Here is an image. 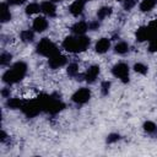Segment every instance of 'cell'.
Returning a JSON list of instances; mask_svg holds the SVG:
<instances>
[{
    "label": "cell",
    "instance_id": "6da1fadb",
    "mask_svg": "<svg viewBox=\"0 0 157 157\" xmlns=\"http://www.w3.org/2000/svg\"><path fill=\"white\" fill-rule=\"evenodd\" d=\"M28 71V65L26 61L23 60H18L13 64H11L1 75V81L2 83L7 85V86H12L16 85L18 82H21Z\"/></svg>",
    "mask_w": 157,
    "mask_h": 157
},
{
    "label": "cell",
    "instance_id": "7a4b0ae2",
    "mask_svg": "<svg viewBox=\"0 0 157 157\" xmlns=\"http://www.w3.org/2000/svg\"><path fill=\"white\" fill-rule=\"evenodd\" d=\"M91 45V38L86 34L83 36H75L70 34L65 37L61 42V47L65 52L71 54H78L86 52Z\"/></svg>",
    "mask_w": 157,
    "mask_h": 157
},
{
    "label": "cell",
    "instance_id": "3957f363",
    "mask_svg": "<svg viewBox=\"0 0 157 157\" xmlns=\"http://www.w3.org/2000/svg\"><path fill=\"white\" fill-rule=\"evenodd\" d=\"M38 98L42 102L43 112H45L48 114L55 115L65 108V103L61 101V98L55 97L54 94H42Z\"/></svg>",
    "mask_w": 157,
    "mask_h": 157
},
{
    "label": "cell",
    "instance_id": "277c9868",
    "mask_svg": "<svg viewBox=\"0 0 157 157\" xmlns=\"http://www.w3.org/2000/svg\"><path fill=\"white\" fill-rule=\"evenodd\" d=\"M36 53L43 58L49 59L50 56L55 55L59 53V48L58 45L48 37H43L42 39H39L36 44Z\"/></svg>",
    "mask_w": 157,
    "mask_h": 157
},
{
    "label": "cell",
    "instance_id": "5b68a950",
    "mask_svg": "<svg viewBox=\"0 0 157 157\" xmlns=\"http://www.w3.org/2000/svg\"><path fill=\"white\" fill-rule=\"evenodd\" d=\"M130 70L131 69H130V66H129L128 63H125V61H118V63H115L112 66L110 72L120 82L128 83L130 81Z\"/></svg>",
    "mask_w": 157,
    "mask_h": 157
},
{
    "label": "cell",
    "instance_id": "8992f818",
    "mask_svg": "<svg viewBox=\"0 0 157 157\" xmlns=\"http://www.w3.org/2000/svg\"><path fill=\"white\" fill-rule=\"evenodd\" d=\"M21 112L27 117V118H34L37 117L39 113L43 112V107H42V102L39 98H34V99H27L23 102V105L21 108Z\"/></svg>",
    "mask_w": 157,
    "mask_h": 157
},
{
    "label": "cell",
    "instance_id": "52a82bcc",
    "mask_svg": "<svg viewBox=\"0 0 157 157\" xmlns=\"http://www.w3.org/2000/svg\"><path fill=\"white\" fill-rule=\"evenodd\" d=\"M91 98H92V91L90 87H86V86L77 88L71 94V102L76 105H83L88 103Z\"/></svg>",
    "mask_w": 157,
    "mask_h": 157
},
{
    "label": "cell",
    "instance_id": "ba28073f",
    "mask_svg": "<svg viewBox=\"0 0 157 157\" xmlns=\"http://www.w3.org/2000/svg\"><path fill=\"white\" fill-rule=\"evenodd\" d=\"M67 64H69L67 56L64 55V54H61L60 52L48 59V66H49V69H52V70H59V69L66 66Z\"/></svg>",
    "mask_w": 157,
    "mask_h": 157
},
{
    "label": "cell",
    "instance_id": "9c48e42d",
    "mask_svg": "<svg viewBox=\"0 0 157 157\" xmlns=\"http://www.w3.org/2000/svg\"><path fill=\"white\" fill-rule=\"evenodd\" d=\"M99 75H101V66L98 64H92L83 72V81L88 85H92L97 81Z\"/></svg>",
    "mask_w": 157,
    "mask_h": 157
},
{
    "label": "cell",
    "instance_id": "30bf717a",
    "mask_svg": "<svg viewBox=\"0 0 157 157\" xmlns=\"http://www.w3.org/2000/svg\"><path fill=\"white\" fill-rule=\"evenodd\" d=\"M49 28L48 17L44 15H37L32 21V29L36 33H44Z\"/></svg>",
    "mask_w": 157,
    "mask_h": 157
},
{
    "label": "cell",
    "instance_id": "8fae6325",
    "mask_svg": "<svg viewBox=\"0 0 157 157\" xmlns=\"http://www.w3.org/2000/svg\"><path fill=\"white\" fill-rule=\"evenodd\" d=\"M135 38L137 42L140 43H144V42H150L151 39H153V34L148 27V25H144V26H140L136 32H135Z\"/></svg>",
    "mask_w": 157,
    "mask_h": 157
},
{
    "label": "cell",
    "instance_id": "7c38bea8",
    "mask_svg": "<svg viewBox=\"0 0 157 157\" xmlns=\"http://www.w3.org/2000/svg\"><path fill=\"white\" fill-rule=\"evenodd\" d=\"M94 52L97 54H105L112 49V39L108 37H101L99 39H97V42L94 43L93 47Z\"/></svg>",
    "mask_w": 157,
    "mask_h": 157
},
{
    "label": "cell",
    "instance_id": "4fadbf2b",
    "mask_svg": "<svg viewBox=\"0 0 157 157\" xmlns=\"http://www.w3.org/2000/svg\"><path fill=\"white\" fill-rule=\"evenodd\" d=\"M40 12L49 17V18H53L56 16L58 13V10H56V4L53 2L52 0H44L40 2Z\"/></svg>",
    "mask_w": 157,
    "mask_h": 157
},
{
    "label": "cell",
    "instance_id": "5bb4252c",
    "mask_svg": "<svg viewBox=\"0 0 157 157\" xmlns=\"http://www.w3.org/2000/svg\"><path fill=\"white\" fill-rule=\"evenodd\" d=\"M70 31H71V34L83 36V34H86V32H88V22L83 21V20H78L71 25Z\"/></svg>",
    "mask_w": 157,
    "mask_h": 157
},
{
    "label": "cell",
    "instance_id": "9a60e30c",
    "mask_svg": "<svg viewBox=\"0 0 157 157\" xmlns=\"http://www.w3.org/2000/svg\"><path fill=\"white\" fill-rule=\"evenodd\" d=\"M85 5H86V1L85 0H74L70 6H69V12L71 16L74 17H80L83 11H85Z\"/></svg>",
    "mask_w": 157,
    "mask_h": 157
},
{
    "label": "cell",
    "instance_id": "2e32d148",
    "mask_svg": "<svg viewBox=\"0 0 157 157\" xmlns=\"http://www.w3.org/2000/svg\"><path fill=\"white\" fill-rule=\"evenodd\" d=\"M66 74L71 78L76 80H83V74H80V66L77 63H69L66 65Z\"/></svg>",
    "mask_w": 157,
    "mask_h": 157
},
{
    "label": "cell",
    "instance_id": "e0dca14e",
    "mask_svg": "<svg viewBox=\"0 0 157 157\" xmlns=\"http://www.w3.org/2000/svg\"><path fill=\"white\" fill-rule=\"evenodd\" d=\"M11 20H12V13L10 11V5L6 1H4L0 5V22L4 25L10 22Z\"/></svg>",
    "mask_w": 157,
    "mask_h": 157
},
{
    "label": "cell",
    "instance_id": "ac0fdd59",
    "mask_svg": "<svg viewBox=\"0 0 157 157\" xmlns=\"http://www.w3.org/2000/svg\"><path fill=\"white\" fill-rule=\"evenodd\" d=\"M20 40L25 44H31L34 42L36 39V32L32 29V28H26V29H22L20 32Z\"/></svg>",
    "mask_w": 157,
    "mask_h": 157
},
{
    "label": "cell",
    "instance_id": "d6986e66",
    "mask_svg": "<svg viewBox=\"0 0 157 157\" xmlns=\"http://www.w3.org/2000/svg\"><path fill=\"white\" fill-rule=\"evenodd\" d=\"M112 15H113V7L109 6V5H103V6H101V7L97 10V12H96V17H97V20H99V21H104V20L109 18Z\"/></svg>",
    "mask_w": 157,
    "mask_h": 157
},
{
    "label": "cell",
    "instance_id": "ffe728a7",
    "mask_svg": "<svg viewBox=\"0 0 157 157\" xmlns=\"http://www.w3.org/2000/svg\"><path fill=\"white\" fill-rule=\"evenodd\" d=\"M113 52L117 55H126L130 52V45L125 40H118L113 47Z\"/></svg>",
    "mask_w": 157,
    "mask_h": 157
},
{
    "label": "cell",
    "instance_id": "44dd1931",
    "mask_svg": "<svg viewBox=\"0 0 157 157\" xmlns=\"http://www.w3.org/2000/svg\"><path fill=\"white\" fill-rule=\"evenodd\" d=\"M157 6V0H141L139 2V10L142 13L151 12Z\"/></svg>",
    "mask_w": 157,
    "mask_h": 157
},
{
    "label": "cell",
    "instance_id": "7402d4cb",
    "mask_svg": "<svg viewBox=\"0 0 157 157\" xmlns=\"http://www.w3.org/2000/svg\"><path fill=\"white\" fill-rule=\"evenodd\" d=\"M40 12V2H28L25 7V13L26 16H37Z\"/></svg>",
    "mask_w": 157,
    "mask_h": 157
},
{
    "label": "cell",
    "instance_id": "603a6c76",
    "mask_svg": "<svg viewBox=\"0 0 157 157\" xmlns=\"http://www.w3.org/2000/svg\"><path fill=\"white\" fill-rule=\"evenodd\" d=\"M23 102H25V101H22V99L18 98V97H10V98L6 99L5 105H6L7 109L16 110V109H21V108H22Z\"/></svg>",
    "mask_w": 157,
    "mask_h": 157
},
{
    "label": "cell",
    "instance_id": "cb8c5ba5",
    "mask_svg": "<svg viewBox=\"0 0 157 157\" xmlns=\"http://www.w3.org/2000/svg\"><path fill=\"white\" fill-rule=\"evenodd\" d=\"M12 58H13V55L10 52H6V50L1 52V54H0V65H1V67L10 66L11 63H12Z\"/></svg>",
    "mask_w": 157,
    "mask_h": 157
},
{
    "label": "cell",
    "instance_id": "d4e9b609",
    "mask_svg": "<svg viewBox=\"0 0 157 157\" xmlns=\"http://www.w3.org/2000/svg\"><path fill=\"white\" fill-rule=\"evenodd\" d=\"M142 130L148 135H153L157 132V124L152 120H146L142 124Z\"/></svg>",
    "mask_w": 157,
    "mask_h": 157
},
{
    "label": "cell",
    "instance_id": "484cf974",
    "mask_svg": "<svg viewBox=\"0 0 157 157\" xmlns=\"http://www.w3.org/2000/svg\"><path fill=\"white\" fill-rule=\"evenodd\" d=\"M132 70L136 72V74H139V75H146L147 72H148V65L147 64H145V63H142V61H137V63H135L134 64V66H132Z\"/></svg>",
    "mask_w": 157,
    "mask_h": 157
},
{
    "label": "cell",
    "instance_id": "4316f807",
    "mask_svg": "<svg viewBox=\"0 0 157 157\" xmlns=\"http://www.w3.org/2000/svg\"><path fill=\"white\" fill-rule=\"evenodd\" d=\"M110 88H112V82L108 81V80H104L101 82V94L103 97H107L109 93H110Z\"/></svg>",
    "mask_w": 157,
    "mask_h": 157
},
{
    "label": "cell",
    "instance_id": "83f0119b",
    "mask_svg": "<svg viewBox=\"0 0 157 157\" xmlns=\"http://www.w3.org/2000/svg\"><path fill=\"white\" fill-rule=\"evenodd\" d=\"M120 139H121L120 134H118V132H110V134L107 135V137H105V142H107L108 145H112V144L118 142Z\"/></svg>",
    "mask_w": 157,
    "mask_h": 157
},
{
    "label": "cell",
    "instance_id": "f1b7e54d",
    "mask_svg": "<svg viewBox=\"0 0 157 157\" xmlns=\"http://www.w3.org/2000/svg\"><path fill=\"white\" fill-rule=\"evenodd\" d=\"M121 5H123V9L125 11H131L137 5V1L136 0H125L121 2Z\"/></svg>",
    "mask_w": 157,
    "mask_h": 157
},
{
    "label": "cell",
    "instance_id": "f546056e",
    "mask_svg": "<svg viewBox=\"0 0 157 157\" xmlns=\"http://www.w3.org/2000/svg\"><path fill=\"white\" fill-rule=\"evenodd\" d=\"M99 27H101V21L97 20V18H96V20H92V21L88 22V31L94 32V31H98Z\"/></svg>",
    "mask_w": 157,
    "mask_h": 157
},
{
    "label": "cell",
    "instance_id": "4dcf8cb0",
    "mask_svg": "<svg viewBox=\"0 0 157 157\" xmlns=\"http://www.w3.org/2000/svg\"><path fill=\"white\" fill-rule=\"evenodd\" d=\"M147 50L150 53H157V37L151 39L148 42V47H147Z\"/></svg>",
    "mask_w": 157,
    "mask_h": 157
},
{
    "label": "cell",
    "instance_id": "1f68e13d",
    "mask_svg": "<svg viewBox=\"0 0 157 157\" xmlns=\"http://www.w3.org/2000/svg\"><path fill=\"white\" fill-rule=\"evenodd\" d=\"M0 94H1V97L5 98V99L10 98V97H11V88H10V86L6 85L5 87H2L1 91H0Z\"/></svg>",
    "mask_w": 157,
    "mask_h": 157
},
{
    "label": "cell",
    "instance_id": "d6a6232c",
    "mask_svg": "<svg viewBox=\"0 0 157 157\" xmlns=\"http://www.w3.org/2000/svg\"><path fill=\"white\" fill-rule=\"evenodd\" d=\"M27 0H6V2L10 5V6H21L26 2Z\"/></svg>",
    "mask_w": 157,
    "mask_h": 157
},
{
    "label": "cell",
    "instance_id": "836d02e7",
    "mask_svg": "<svg viewBox=\"0 0 157 157\" xmlns=\"http://www.w3.org/2000/svg\"><path fill=\"white\" fill-rule=\"evenodd\" d=\"M7 140H9V135H7L6 131L2 129L1 132H0V142H1V144H5Z\"/></svg>",
    "mask_w": 157,
    "mask_h": 157
},
{
    "label": "cell",
    "instance_id": "e575fe53",
    "mask_svg": "<svg viewBox=\"0 0 157 157\" xmlns=\"http://www.w3.org/2000/svg\"><path fill=\"white\" fill-rule=\"evenodd\" d=\"M52 1H53V2H55V4H56V2H61V1H64V0H52Z\"/></svg>",
    "mask_w": 157,
    "mask_h": 157
},
{
    "label": "cell",
    "instance_id": "d590c367",
    "mask_svg": "<svg viewBox=\"0 0 157 157\" xmlns=\"http://www.w3.org/2000/svg\"><path fill=\"white\" fill-rule=\"evenodd\" d=\"M115 1H118V2H123V1H125V0H115Z\"/></svg>",
    "mask_w": 157,
    "mask_h": 157
},
{
    "label": "cell",
    "instance_id": "8d00e7d4",
    "mask_svg": "<svg viewBox=\"0 0 157 157\" xmlns=\"http://www.w3.org/2000/svg\"><path fill=\"white\" fill-rule=\"evenodd\" d=\"M85 1H92V0H85Z\"/></svg>",
    "mask_w": 157,
    "mask_h": 157
}]
</instances>
